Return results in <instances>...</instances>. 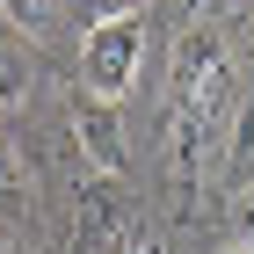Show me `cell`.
I'll return each mask as SVG.
<instances>
[{
	"label": "cell",
	"instance_id": "cell-9",
	"mask_svg": "<svg viewBox=\"0 0 254 254\" xmlns=\"http://www.w3.org/2000/svg\"><path fill=\"white\" fill-rule=\"evenodd\" d=\"M124 254H175V247H167L160 233H131V240H124Z\"/></svg>",
	"mask_w": 254,
	"mask_h": 254
},
{
	"label": "cell",
	"instance_id": "cell-4",
	"mask_svg": "<svg viewBox=\"0 0 254 254\" xmlns=\"http://www.w3.org/2000/svg\"><path fill=\"white\" fill-rule=\"evenodd\" d=\"M29 233V175H22L15 145L0 138V254H15Z\"/></svg>",
	"mask_w": 254,
	"mask_h": 254
},
{
	"label": "cell",
	"instance_id": "cell-10",
	"mask_svg": "<svg viewBox=\"0 0 254 254\" xmlns=\"http://www.w3.org/2000/svg\"><path fill=\"white\" fill-rule=\"evenodd\" d=\"M225 254H247V247H225Z\"/></svg>",
	"mask_w": 254,
	"mask_h": 254
},
{
	"label": "cell",
	"instance_id": "cell-8",
	"mask_svg": "<svg viewBox=\"0 0 254 254\" xmlns=\"http://www.w3.org/2000/svg\"><path fill=\"white\" fill-rule=\"evenodd\" d=\"M233 218H240V247L254 254V189H247V196H240V203H233Z\"/></svg>",
	"mask_w": 254,
	"mask_h": 254
},
{
	"label": "cell",
	"instance_id": "cell-3",
	"mask_svg": "<svg viewBox=\"0 0 254 254\" xmlns=\"http://www.w3.org/2000/svg\"><path fill=\"white\" fill-rule=\"evenodd\" d=\"M73 138H80V153L95 160L102 175H124V124H117V102L80 95V102H73Z\"/></svg>",
	"mask_w": 254,
	"mask_h": 254
},
{
	"label": "cell",
	"instance_id": "cell-5",
	"mask_svg": "<svg viewBox=\"0 0 254 254\" xmlns=\"http://www.w3.org/2000/svg\"><path fill=\"white\" fill-rule=\"evenodd\" d=\"M22 95H29V59L15 44H0V109H15Z\"/></svg>",
	"mask_w": 254,
	"mask_h": 254
},
{
	"label": "cell",
	"instance_id": "cell-7",
	"mask_svg": "<svg viewBox=\"0 0 254 254\" xmlns=\"http://www.w3.org/2000/svg\"><path fill=\"white\" fill-rule=\"evenodd\" d=\"M80 15H87V29H95V22H124V15H145V0H80Z\"/></svg>",
	"mask_w": 254,
	"mask_h": 254
},
{
	"label": "cell",
	"instance_id": "cell-2",
	"mask_svg": "<svg viewBox=\"0 0 254 254\" xmlns=\"http://www.w3.org/2000/svg\"><path fill=\"white\" fill-rule=\"evenodd\" d=\"M131 203H124L117 175L102 182H80V203H73V254H124V240H131Z\"/></svg>",
	"mask_w": 254,
	"mask_h": 254
},
{
	"label": "cell",
	"instance_id": "cell-1",
	"mask_svg": "<svg viewBox=\"0 0 254 254\" xmlns=\"http://www.w3.org/2000/svg\"><path fill=\"white\" fill-rule=\"evenodd\" d=\"M138 65H145V15H124V22H95L80 37V80L95 102H124L138 87Z\"/></svg>",
	"mask_w": 254,
	"mask_h": 254
},
{
	"label": "cell",
	"instance_id": "cell-6",
	"mask_svg": "<svg viewBox=\"0 0 254 254\" xmlns=\"http://www.w3.org/2000/svg\"><path fill=\"white\" fill-rule=\"evenodd\" d=\"M0 15L15 22V29H44V22L59 15V0H0Z\"/></svg>",
	"mask_w": 254,
	"mask_h": 254
}]
</instances>
